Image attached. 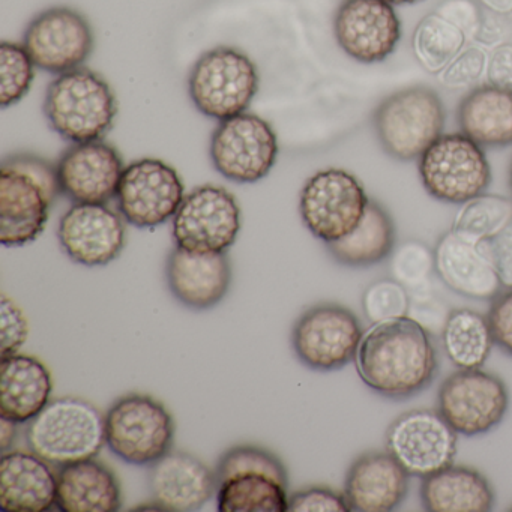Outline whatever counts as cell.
<instances>
[{
  "label": "cell",
  "instance_id": "6da1fadb",
  "mask_svg": "<svg viewBox=\"0 0 512 512\" xmlns=\"http://www.w3.org/2000/svg\"><path fill=\"white\" fill-rule=\"evenodd\" d=\"M359 379L380 397L409 400L436 379L439 358L430 331L410 316L374 323L359 344Z\"/></svg>",
  "mask_w": 512,
  "mask_h": 512
},
{
  "label": "cell",
  "instance_id": "7a4b0ae2",
  "mask_svg": "<svg viewBox=\"0 0 512 512\" xmlns=\"http://www.w3.org/2000/svg\"><path fill=\"white\" fill-rule=\"evenodd\" d=\"M61 193L56 166L34 154H14L0 166V242L23 247L40 238Z\"/></svg>",
  "mask_w": 512,
  "mask_h": 512
},
{
  "label": "cell",
  "instance_id": "3957f363",
  "mask_svg": "<svg viewBox=\"0 0 512 512\" xmlns=\"http://www.w3.org/2000/svg\"><path fill=\"white\" fill-rule=\"evenodd\" d=\"M220 512H287L289 475L268 449L238 445L227 449L215 467Z\"/></svg>",
  "mask_w": 512,
  "mask_h": 512
},
{
  "label": "cell",
  "instance_id": "277c9868",
  "mask_svg": "<svg viewBox=\"0 0 512 512\" xmlns=\"http://www.w3.org/2000/svg\"><path fill=\"white\" fill-rule=\"evenodd\" d=\"M50 127L73 143L101 140L115 124L118 101L109 83L86 68L59 74L44 100Z\"/></svg>",
  "mask_w": 512,
  "mask_h": 512
},
{
  "label": "cell",
  "instance_id": "5b68a950",
  "mask_svg": "<svg viewBox=\"0 0 512 512\" xmlns=\"http://www.w3.org/2000/svg\"><path fill=\"white\" fill-rule=\"evenodd\" d=\"M26 443L59 467L95 458L106 445V416L82 398H58L28 422Z\"/></svg>",
  "mask_w": 512,
  "mask_h": 512
},
{
  "label": "cell",
  "instance_id": "8992f818",
  "mask_svg": "<svg viewBox=\"0 0 512 512\" xmlns=\"http://www.w3.org/2000/svg\"><path fill=\"white\" fill-rule=\"evenodd\" d=\"M442 98L430 86L400 89L380 101L373 112V128L380 148L403 163L418 161L445 130Z\"/></svg>",
  "mask_w": 512,
  "mask_h": 512
},
{
  "label": "cell",
  "instance_id": "52a82bcc",
  "mask_svg": "<svg viewBox=\"0 0 512 512\" xmlns=\"http://www.w3.org/2000/svg\"><path fill=\"white\" fill-rule=\"evenodd\" d=\"M418 175L428 196L464 205L487 193L493 175L484 148L466 134H442L418 160Z\"/></svg>",
  "mask_w": 512,
  "mask_h": 512
},
{
  "label": "cell",
  "instance_id": "ba28073f",
  "mask_svg": "<svg viewBox=\"0 0 512 512\" xmlns=\"http://www.w3.org/2000/svg\"><path fill=\"white\" fill-rule=\"evenodd\" d=\"M259 85L256 64L244 52L233 47H217L194 65L188 91L200 113L226 121L247 112Z\"/></svg>",
  "mask_w": 512,
  "mask_h": 512
},
{
  "label": "cell",
  "instance_id": "9c48e42d",
  "mask_svg": "<svg viewBox=\"0 0 512 512\" xmlns=\"http://www.w3.org/2000/svg\"><path fill=\"white\" fill-rule=\"evenodd\" d=\"M173 440V416L149 395H124L107 412L106 445L125 463L149 466L172 451Z\"/></svg>",
  "mask_w": 512,
  "mask_h": 512
},
{
  "label": "cell",
  "instance_id": "30bf717a",
  "mask_svg": "<svg viewBox=\"0 0 512 512\" xmlns=\"http://www.w3.org/2000/svg\"><path fill=\"white\" fill-rule=\"evenodd\" d=\"M361 320L334 302L313 305L293 325L292 346L310 370L329 373L355 362L364 337Z\"/></svg>",
  "mask_w": 512,
  "mask_h": 512
},
{
  "label": "cell",
  "instance_id": "8fae6325",
  "mask_svg": "<svg viewBox=\"0 0 512 512\" xmlns=\"http://www.w3.org/2000/svg\"><path fill=\"white\" fill-rule=\"evenodd\" d=\"M362 182L343 169L320 170L305 182L299 212L305 227L326 244L349 235L370 203Z\"/></svg>",
  "mask_w": 512,
  "mask_h": 512
},
{
  "label": "cell",
  "instance_id": "7c38bea8",
  "mask_svg": "<svg viewBox=\"0 0 512 512\" xmlns=\"http://www.w3.org/2000/svg\"><path fill=\"white\" fill-rule=\"evenodd\" d=\"M508 409V386L497 374L481 368L455 371L437 391V410L461 436L490 433Z\"/></svg>",
  "mask_w": 512,
  "mask_h": 512
},
{
  "label": "cell",
  "instance_id": "4fadbf2b",
  "mask_svg": "<svg viewBox=\"0 0 512 512\" xmlns=\"http://www.w3.org/2000/svg\"><path fill=\"white\" fill-rule=\"evenodd\" d=\"M458 433L439 410L413 409L389 424L385 448L413 478H427L454 464Z\"/></svg>",
  "mask_w": 512,
  "mask_h": 512
},
{
  "label": "cell",
  "instance_id": "5bb4252c",
  "mask_svg": "<svg viewBox=\"0 0 512 512\" xmlns=\"http://www.w3.org/2000/svg\"><path fill=\"white\" fill-rule=\"evenodd\" d=\"M277 157V134L260 116L241 113L221 121L212 134V164L221 176L236 184L262 181Z\"/></svg>",
  "mask_w": 512,
  "mask_h": 512
},
{
  "label": "cell",
  "instance_id": "9a60e30c",
  "mask_svg": "<svg viewBox=\"0 0 512 512\" xmlns=\"http://www.w3.org/2000/svg\"><path fill=\"white\" fill-rule=\"evenodd\" d=\"M241 208L226 188L197 187L173 217V239L191 253H226L241 232Z\"/></svg>",
  "mask_w": 512,
  "mask_h": 512
},
{
  "label": "cell",
  "instance_id": "2e32d148",
  "mask_svg": "<svg viewBox=\"0 0 512 512\" xmlns=\"http://www.w3.org/2000/svg\"><path fill=\"white\" fill-rule=\"evenodd\" d=\"M184 199L181 176L155 158H143L125 167L116 193L119 214L139 229H154L167 223Z\"/></svg>",
  "mask_w": 512,
  "mask_h": 512
},
{
  "label": "cell",
  "instance_id": "e0dca14e",
  "mask_svg": "<svg viewBox=\"0 0 512 512\" xmlns=\"http://www.w3.org/2000/svg\"><path fill=\"white\" fill-rule=\"evenodd\" d=\"M95 38L88 19L68 7H53L38 14L26 28L23 46L35 67L64 74L85 64Z\"/></svg>",
  "mask_w": 512,
  "mask_h": 512
},
{
  "label": "cell",
  "instance_id": "ac0fdd59",
  "mask_svg": "<svg viewBox=\"0 0 512 512\" xmlns=\"http://www.w3.org/2000/svg\"><path fill=\"white\" fill-rule=\"evenodd\" d=\"M340 49L359 64H380L403 37L400 17L386 0H343L334 16Z\"/></svg>",
  "mask_w": 512,
  "mask_h": 512
},
{
  "label": "cell",
  "instance_id": "d6986e66",
  "mask_svg": "<svg viewBox=\"0 0 512 512\" xmlns=\"http://www.w3.org/2000/svg\"><path fill=\"white\" fill-rule=\"evenodd\" d=\"M58 238L73 262L94 268L121 256L127 230L124 217L106 203H76L59 221Z\"/></svg>",
  "mask_w": 512,
  "mask_h": 512
},
{
  "label": "cell",
  "instance_id": "ffe728a7",
  "mask_svg": "<svg viewBox=\"0 0 512 512\" xmlns=\"http://www.w3.org/2000/svg\"><path fill=\"white\" fill-rule=\"evenodd\" d=\"M56 170L61 193L71 202L107 203L116 197L125 167L112 145L94 140L74 143Z\"/></svg>",
  "mask_w": 512,
  "mask_h": 512
},
{
  "label": "cell",
  "instance_id": "44dd1931",
  "mask_svg": "<svg viewBox=\"0 0 512 512\" xmlns=\"http://www.w3.org/2000/svg\"><path fill=\"white\" fill-rule=\"evenodd\" d=\"M148 484L164 511H196L217 494L215 470L185 451L167 452L149 464Z\"/></svg>",
  "mask_w": 512,
  "mask_h": 512
},
{
  "label": "cell",
  "instance_id": "7402d4cb",
  "mask_svg": "<svg viewBox=\"0 0 512 512\" xmlns=\"http://www.w3.org/2000/svg\"><path fill=\"white\" fill-rule=\"evenodd\" d=\"M167 286L185 307L203 311L229 293L232 263L226 253H191L176 245L167 257Z\"/></svg>",
  "mask_w": 512,
  "mask_h": 512
},
{
  "label": "cell",
  "instance_id": "603a6c76",
  "mask_svg": "<svg viewBox=\"0 0 512 512\" xmlns=\"http://www.w3.org/2000/svg\"><path fill=\"white\" fill-rule=\"evenodd\" d=\"M409 473L388 451H367L347 469L344 496L356 512H391L409 493Z\"/></svg>",
  "mask_w": 512,
  "mask_h": 512
},
{
  "label": "cell",
  "instance_id": "cb8c5ba5",
  "mask_svg": "<svg viewBox=\"0 0 512 512\" xmlns=\"http://www.w3.org/2000/svg\"><path fill=\"white\" fill-rule=\"evenodd\" d=\"M434 268L443 284L464 298L491 301L503 286L476 242L449 229L437 239Z\"/></svg>",
  "mask_w": 512,
  "mask_h": 512
},
{
  "label": "cell",
  "instance_id": "d4e9b609",
  "mask_svg": "<svg viewBox=\"0 0 512 512\" xmlns=\"http://www.w3.org/2000/svg\"><path fill=\"white\" fill-rule=\"evenodd\" d=\"M58 473L32 451H8L0 461V509L47 512L56 508Z\"/></svg>",
  "mask_w": 512,
  "mask_h": 512
},
{
  "label": "cell",
  "instance_id": "484cf974",
  "mask_svg": "<svg viewBox=\"0 0 512 512\" xmlns=\"http://www.w3.org/2000/svg\"><path fill=\"white\" fill-rule=\"evenodd\" d=\"M52 391V373L40 359L29 355L2 358L0 416L26 424L50 403Z\"/></svg>",
  "mask_w": 512,
  "mask_h": 512
},
{
  "label": "cell",
  "instance_id": "4316f807",
  "mask_svg": "<svg viewBox=\"0 0 512 512\" xmlns=\"http://www.w3.org/2000/svg\"><path fill=\"white\" fill-rule=\"evenodd\" d=\"M121 508V484L106 464L89 458L65 464L59 469L58 511L116 512Z\"/></svg>",
  "mask_w": 512,
  "mask_h": 512
},
{
  "label": "cell",
  "instance_id": "83f0119b",
  "mask_svg": "<svg viewBox=\"0 0 512 512\" xmlns=\"http://www.w3.org/2000/svg\"><path fill=\"white\" fill-rule=\"evenodd\" d=\"M460 131L484 149H505L512 145V89L475 86L457 107Z\"/></svg>",
  "mask_w": 512,
  "mask_h": 512
},
{
  "label": "cell",
  "instance_id": "f1b7e54d",
  "mask_svg": "<svg viewBox=\"0 0 512 512\" xmlns=\"http://www.w3.org/2000/svg\"><path fill=\"white\" fill-rule=\"evenodd\" d=\"M422 508L430 512H488L496 494L490 481L476 469L451 466L422 478Z\"/></svg>",
  "mask_w": 512,
  "mask_h": 512
},
{
  "label": "cell",
  "instance_id": "f546056e",
  "mask_svg": "<svg viewBox=\"0 0 512 512\" xmlns=\"http://www.w3.org/2000/svg\"><path fill=\"white\" fill-rule=\"evenodd\" d=\"M397 247V229L388 209L370 200L358 226L337 242L326 244L329 256L347 268H371L391 257Z\"/></svg>",
  "mask_w": 512,
  "mask_h": 512
},
{
  "label": "cell",
  "instance_id": "4dcf8cb0",
  "mask_svg": "<svg viewBox=\"0 0 512 512\" xmlns=\"http://www.w3.org/2000/svg\"><path fill=\"white\" fill-rule=\"evenodd\" d=\"M440 340L446 356L458 370L484 367L496 346L487 314L470 308H455L446 314Z\"/></svg>",
  "mask_w": 512,
  "mask_h": 512
},
{
  "label": "cell",
  "instance_id": "1f68e13d",
  "mask_svg": "<svg viewBox=\"0 0 512 512\" xmlns=\"http://www.w3.org/2000/svg\"><path fill=\"white\" fill-rule=\"evenodd\" d=\"M470 31L442 11L424 17L413 32V53L428 73L439 74L463 52Z\"/></svg>",
  "mask_w": 512,
  "mask_h": 512
},
{
  "label": "cell",
  "instance_id": "d6a6232c",
  "mask_svg": "<svg viewBox=\"0 0 512 512\" xmlns=\"http://www.w3.org/2000/svg\"><path fill=\"white\" fill-rule=\"evenodd\" d=\"M512 218V199L497 194H482L464 203L451 229L472 242L496 235Z\"/></svg>",
  "mask_w": 512,
  "mask_h": 512
},
{
  "label": "cell",
  "instance_id": "836d02e7",
  "mask_svg": "<svg viewBox=\"0 0 512 512\" xmlns=\"http://www.w3.org/2000/svg\"><path fill=\"white\" fill-rule=\"evenodd\" d=\"M389 274L406 287L410 298L430 295L431 277L436 274L434 250L415 239L397 245L389 257Z\"/></svg>",
  "mask_w": 512,
  "mask_h": 512
},
{
  "label": "cell",
  "instance_id": "e575fe53",
  "mask_svg": "<svg viewBox=\"0 0 512 512\" xmlns=\"http://www.w3.org/2000/svg\"><path fill=\"white\" fill-rule=\"evenodd\" d=\"M35 79V64L23 44H0V106L20 103Z\"/></svg>",
  "mask_w": 512,
  "mask_h": 512
},
{
  "label": "cell",
  "instance_id": "d590c367",
  "mask_svg": "<svg viewBox=\"0 0 512 512\" xmlns=\"http://www.w3.org/2000/svg\"><path fill=\"white\" fill-rule=\"evenodd\" d=\"M362 310L371 325L409 316V292L391 277L374 281L362 295Z\"/></svg>",
  "mask_w": 512,
  "mask_h": 512
},
{
  "label": "cell",
  "instance_id": "8d00e7d4",
  "mask_svg": "<svg viewBox=\"0 0 512 512\" xmlns=\"http://www.w3.org/2000/svg\"><path fill=\"white\" fill-rule=\"evenodd\" d=\"M29 322L22 308L8 298L2 295L0 301V352L2 358L17 355L23 344L28 340Z\"/></svg>",
  "mask_w": 512,
  "mask_h": 512
},
{
  "label": "cell",
  "instance_id": "74e56055",
  "mask_svg": "<svg viewBox=\"0 0 512 512\" xmlns=\"http://www.w3.org/2000/svg\"><path fill=\"white\" fill-rule=\"evenodd\" d=\"M344 493L328 487H310L289 496L287 512H349Z\"/></svg>",
  "mask_w": 512,
  "mask_h": 512
},
{
  "label": "cell",
  "instance_id": "f35d334b",
  "mask_svg": "<svg viewBox=\"0 0 512 512\" xmlns=\"http://www.w3.org/2000/svg\"><path fill=\"white\" fill-rule=\"evenodd\" d=\"M476 244L490 260L503 289H512V218L496 235Z\"/></svg>",
  "mask_w": 512,
  "mask_h": 512
},
{
  "label": "cell",
  "instance_id": "ab89813d",
  "mask_svg": "<svg viewBox=\"0 0 512 512\" xmlns=\"http://www.w3.org/2000/svg\"><path fill=\"white\" fill-rule=\"evenodd\" d=\"M484 70V53L476 49L466 50L440 73V82L448 89L470 88L475 85Z\"/></svg>",
  "mask_w": 512,
  "mask_h": 512
},
{
  "label": "cell",
  "instance_id": "60d3db41",
  "mask_svg": "<svg viewBox=\"0 0 512 512\" xmlns=\"http://www.w3.org/2000/svg\"><path fill=\"white\" fill-rule=\"evenodd\" d=\"M487 319L494 344L512 358V289H503L491 299Z\"/></svg>",
  "mask_w": 512,
  "mask_h": 512
},
{
  "label": "cell",
  "instance_id": "b9f144b4",
  "mask_svg": "<svg viewBox=\"0 0 512 512\" xmlns=\"http://www.w3.org/2000/svg\"><path fill=\"white\" fill-rule=\"evenodd\" d=\"M488 83L512 89V46H502L491 56L487 68Z\"/></svg>",
  "mask_w": 512,
  "mask_h": 512
},
{
  "label": "cell",
  "instance_id": "7bdbcfd3",
  "mask_svg": "<svg viewBox=\"0 0 512 512\" xmlns=\"http://www.w3.org/2000/svg\"><path fill=\"white\" fill-rule=\"evenodd\" d=\"M17 425L11 419L0 416V448L2 451L8 452L13 448L17 439Z\"/></svg>",
  "mask_w": 512,
  "mask_h": 512
},
{
  "label": "cell",
  "instance_id": "ee69618b",
  "mask_svg": "<svg viewBox=\"0 0 512 512\" xmlns=\"http://www.w3.org/2000/svg\"><path fill=\"white\" fill-rule=\"evenodd\" d=\"M481 2L494 13L502 14V16H511L512 14V0H481Z\"/></svg>",
  "mask_w": 512,
  "mask_h": 512
},
{
  "label": "cell",
  "instance_id": "f6af8a7d",
  "mask_svg": "<svg viewBox=\"0 0 512 512\" xmlns=\"http://www.w3.org/2000/svg\"><path fill=\"white\" fill-rule=\"evenodd\" d=\"M388 4L394 5V7H404V5H415L422 2V0H386Z\"/></svg>",
  "mask_w": 512,
  "mask_h": 512
},
{
  "label": "cell",
  "instance_id": "bcb514c9",
  "mask_svg": "<svg viewBox=\"0 0 512 512\" xmlns=\"http://www.w3.org/2000/svg\"><path fill=\"white\" fill-rule=\"evenodd\" d=\"M508 182H509V190H511V193H512V161H511V164H509Z\"/></svg>",
  "mask_w": 512,
  "mask_h": 512
}]
</instances>
